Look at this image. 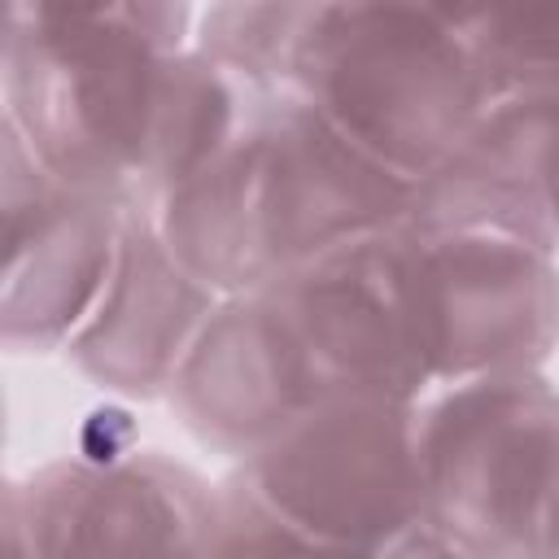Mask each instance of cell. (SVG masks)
Masks as SVG:
<instances>
[{
  "label": "cell",
  "instance_id": "obj_14",
  "mask_svg": "<svg viewBox=\"0 0 559 559\" xmlns=\"http://www.w3.org/2000/svg\"><path fill=\"white\" fill-rule=\"evenodd\" d=\"M493 96L546 92L559 96V4L520 9H454Z\"/></svg>",
  "mask_w": 559,
  "mask_h": 559
},
{
  "label": "cell",
  "instance_id": "obj_7",
  "mask_svg": "<svg viewBox=\"0 0 559 559\" xmlns=\"http://www.w3.org/2000/svg\"><path fill=\"white\" fill-rule=\"evenodd\" d=\"M35 559H210L218 485L162 450L66 454L4 485Z\"/></svg>",
  "mask_w": 559,
  "mask_h": 559
},
{
  "label": "cell",
  "instance_id": "obj_17",
  "mask_svg": "<svg viewBox=\"0 0 559 559\" xmlns=\"http://www.w3.org/2000/svg\"><path fill=\"white\" fill-rule=\"evenodd\" d=\"M542 559H559V476H555V498H550V520H546V555Z\"/></svg>",
  "mask_w": 559,
  "mask_h": 559
},
{
  "label": "cell",
  "instance_id": "obj_15",
  "mask_svg": "<svg viewBox=\"0 0 559 559\" xmlns=\"http://www.w3.org/2000/svg\"><path fill=\"white\" fill-rule=\"evenodd\" d=\"M210 559H336L266 511H258L236 485L218 480V528L210 542Z\"/></svg>",
  "mask_w": 559,
  "mask_h": 559
},
{
  "label": "cell",
  "instance_id": "obj_9",
  "mask_svg": "<svg viewBox=\"0 0 559 559\" xmlns=\"http://www.w3.org/2000/svg\"><path fill=\"white\" fill-rule=\"evenodd\" d=\"M266 293L280 301L328 397L380 393L419 402L428 393L406 227L362 236Z\"/></svg>",
  "mask_w": 559,
  "mask_h": 559
},
{
  "label": "cell",
  "instance_id": "obj_6",
  "mask_svg": "<svg viewBox=\"0 0 559 559\" xmlns=\"http://www.w3.org/2000/svg\"><path fill=\"white\" fill-rule=\"evenodd\" d=\"M406 231L428 393L542 371L559 345V253L489 227Z\"/></svg>",
  "mask_w": 559,
  "mask_h": 559
},
{
  "label": "cell",
  "instance_id": "obj_5",
  "mask_svg": "<svg viewBox=\"0 0 559 559\" xmlns=\"http://www.w3.org/2000/svg\"><path fill=\"white\" fill-rule=\"evenodd\" d=\"M227 485L336 559L371 555L424 520L415 402L332 393L236 463Z\"/></svg>",
  "mask_w": 559,
  "mask_h": 559
},
{
  "label": "cell",
  "instance_id": "obj_16",
  "mask_svg": "<svg viewBox=\"0 0 559 559\" xmlns=\"http://www.w3.org/2000/svg\"><path fill=\"white\" fill-rule=\"evenodd\" d=\"M542 210H546V231L559 249V148L550 157V170H546V188H542Z\"/></svg>",
  "mask_w": 559,
  "mask_h": 559
},
{
  "label": "cell",
  "instance_id": "obj_13",
  "mask_svg": "<svg viewBox=\"0 0 559 559\" xmlns=\"http://www.w3.org/2000/svg\"><path fill=\"white\" fill-rule=\"evenodd\" d=\"M310 0H227L197 13L192 44L249 96H280L301 48Z\"/></svg>",
  "mask_w": 559,
  "mask_h": 559
},
{
  "label": "cell",
  "instance_id": "obj_1",
  "mask_svg": "<svg viewBox=\"0 0 559 559\" xmlns=\"http://www.w3.org/2000/svg\"><path fill=\"white\" fill-rule=\"evenodd\" d=\"M188 4L13 0L4 127L61 183L157 214L245 122L249 92L197 44Z\"/></svg>",
  "mask_w": 559,
  "mask_h": 559
},
{
  "label": "cell",
  "instance_id": "obj_12",
  "mask_svg": "<svg viewBox=\"0 0 559 559\" xmlns=\"http://www.w3.org/2000/svg\"><path fill=\"white\" fill-rule=\"evenodd\" d=\"M559 148V96H493L463 144L411 188L406 227H489L555 249L542 188ZM559 253V249H555Z\"/></svg>",
  "mask_w": 559,
  "mask_h": 559
},
{
  "label": "cell",
  "instance_id": "obj_8",
  "mask_svg": "<svg viewBox=\"0 0 559 559\" xmlns=\"http://www.w3.org/2000/svg\"><path fill=\"white\" fill-rule=\"evenodd\" d=\"M0 341L9 354H57L92 319L122 240L127 205L61 183L0 122Z\"/></svg>",
  "mask_w": 559,
  "mask_h": 559
},
{
  "label": "cell",
  "instance_id": "obj_4",
  "mask_svg": "<svg viewBox=\"0 0 559 559\" xmlns=\"http://www.w3.org/2000/svg\"><path fill=\"white\" fill-rule=\"evenodd\" d=\"M424 520L467 559H542L559 476V389L546 371L441 384L415 402Z\"/></svg>",
  "mask_w": 559,
  "mask_h": 559
},
{
  "label": "cell",
  "instance_id": "obj_2",
  "mask_svg": "<svg viewBox=\"0 0 559 559\" xmlns=\"http://www.w3.org/2000/svg\"><path fill=\"white\" fill-rule=\"evenodd\" d=\"M411 183L362 157L297 96H253L227 148L153 218L218 297L266 293L301 266L402 227Z\"/></svg>",
  "mask_w": 559,
  "mask_h": 559
},
{
  "label": "cell",
  "instance_id": "obj_11",
  "mask_svg": "<svg viewBox=\"0 0 559 559\" xmlns=\"http://www.w3.org/2000/svg\"><path fill=\"white\" fill-rule=\"evenodd\" d=\"M218 301L223 297L175 258L157 218L127 210L109 284L66 358L87 384L114 397H166Z\"/></svg>",
  "mask_w": 559,
  "mask_h": 559
},
{
  "label": "cell",
  "instance_id": "obj_10",
  "mask_svg": "<svg viewBox=\"0 0 559 559\" xmlns=\"http://www.w3.org/2000/svg\"><path fill=\"white\" fill-rule=\"evenodd\" d=\"M328 393L271 293L223 297L166 402L214 454L245 463Z\"/></svg>",
  "mask_w": 559,
  "mask_h": 559
},
{
  "label": "cell",
  "instance_id": "obj_3",
  "mask_svg": "<svg viewBox=\"0 0 559 559\" xmlns=\"http://www.w3.org/2000/svg\"><path fill=\"white\" fill-rule=\"evenodd\" d=\"M284 92L411 188L493 100L454 9L432 4H314Z\"/></svg>",
  "mask_w": 559,
  "mask_h": 559
}]
</instances>
